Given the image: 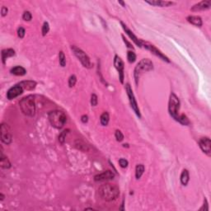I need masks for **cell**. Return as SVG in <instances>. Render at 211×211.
I'll return each mask as SVG.
<instances>
[{"instance_id": "cell-34", "label": "cell", "mask_w": 211, "mask_h": 211, "mask_svg": "<svg viewBox=\"0 0 211 211\" xmlns=\"http://www.w3.org/2000/svg\"><path fill=\"white\" fill-rule=\"evenodd\" d=\"M97 102H98V100H97V96L96 94H92L91 96V105L92 106H96L97 105Z\"/></svg>"}, {"instance_id": "cell-37", "label": "cell", "mask_w": 211, "mask_h": 211, "mask_svg": "<svg viewBox=\"0 0 211 211\" xmlns=\"http://www.w3.org/2000/svg\"><path fill=\"white\" fill-rule=\"evenodd\" d=\"M200 210H209V206H208V201L207 200L204 198V205L203 207L200 209Z\"/></svg>"}, {"instance_id": "cell-25", "label": "cell", "mask_w": 211, "mask_h": 211, "mask_svg": "<svg viewBox=\"0 0 211 211\" xmlns=\"http://www.w3.org/2000/svg\"><path fill=\"white\" fill-rule=\"evenodd\" d=\"M75 146H76V148H78V149H79V150L84 151V152H88V151H89V148H88V145L86 144H84L83 142L79 141V140H77V141L75 142Z\"/></svg>"}, {"instance_id": "cell-38", "label": "cell", "mask_w": 211, "mask_h": 211, "mask_svg": "<svg viewBox=\"0 0 211 211\" xmlns=\"http://www.w3.org/2000/svg\"><path fill=\"white\" fill-rule=\"evenodd\" d=\"M8 8L6 7H2V8H1V15H2V17H5L6 15L8 14Z\"/></svg>"}, {"instance_id": "cell-9", "label": "cell", "mask_w": 211, "mask_h": 211, "mask_svg": "<svg viewBox=\"0 0 211 211\" xmlns=\"http://www.w3.org/2000/svg\"><path fill=\"white\" fill-rule=\"evenodd\" d=\"M141 44L142 46H144V48H146L147 49H148L149 51L152 52V54H153L154 55L157 56L158 58H160L162 60L165 61V62H167V63H170L171 61L170 59H168V57H167L163 53H162V51H160L159 49H157L156 46H154L153 45L150 44V43L148 42H144V41H142L141 40Z\"/></svg>"}, {"instance_id": "cell-42", "label": "cell", "mask_w": 211, "mask_h": 211, "mask_svg": "<svg viewBox=\"0 0 211 211\" xmlns=\"http://www.w3.org/2000/svg\"><path fill=\"white\" fill-rule=\"evenodd\" d=\"M120 3V4H121L122 6H123V7H125V3L124 2H122V1H119V2H118Z\"/></svg>"}, {"instance_id": "cell-20", "label": "cell", "mask_w": 211, "mask_h": 211, "mask_svg": "<svg viewBox=\"0 0 211 211\" xmlns=\"http://www.w3.org/2000/svg\"><path fill=\"white\" fill-rule=\"evenodd\" d=\"M0 165L1 167L4 169H8L11 167V162L8 160V157H5L3 153V148L2 152H1V157H0Z\"/></svg>"}, {"instance_id": "cell-15", "label": "cell", "mask_w": 211, "mask_h": 211, "mask_svg": "<svg viewBox=\"0 0 211 211\" xmlns=\"http://www.w3.org/2000/svg\"><path fill=\"white\" fill-rule=\"evenodd\" d=\"M121 24L122 28H123V29H124V31H125V32H126V33L127 34V35H128L129 36H130V38L131 39V40H132L133 42L135 43V44L136 45H138L139 47H142L141 40H139V39H138L137 36H135V34L133 33V32H131V31H130V29H129V28H128V27H127V26H126V24H124V23H122V22H121Z\"/></svg>"}, {"instance_id": "cell-1", "label": "cell", "mask_w": 211, "mask_h": 211, "mask_svg": "<svg viewBox=\"0 0 211 211\" xmlns=\"http://www.w3.org/2000/svg\"><path fill=\"white\" fill-rule=\"evenodd\" d=\"M99 195L102 200L106 201H112L116 199L120 195V190L117 186L113 184L102 185L99 188Z\"/></svg>"}, {"instance_id": "cell-26", "label": "cell", "mask_w": 211, "mask_h": 211, "mask_svg": "<svg viewBox=\"0 0 211 211\" xmlns=\"http://www.w3.org/2000/svg\"><path fill=\"white\" fill-rule=\"evenodd\" d=\"M177 121L180 122L182 125H184V126H188L189 124H190V121H189V119L187 118V116L184 114L180 115Z\"/></svg>"}, {"instance_id": "cell-24", "label": "cell", "mask_w": 211, "mask_h": 211, "mask_svg": "<svg viewBox=\"0 0 211 211\" xmlns=\"http://www.w3.org/2000/svg\"><path fill=\"white\" fill-rule=\"evenodd\" d=\"M109 121H110V116L108 114V112H104L101 114V117H100V121L101 124L103 126H106L109 123Z\"/></svg>"}, {"instance_id": "cell-6", "label": "cell", "mask_w": 211, "mask_h": 211, "mask_svg": "<svg viewBox=\"0 0 211 211\" xmlns=\"http://www.w3.org/2000/svg\"><path fill=\"white\" fill-rule=\"evenodd\" d=\"M71 49H72V51L74 54V55L78 58V59H79V60L81 62L82 64L83 65V67L87 68V69H91V68H92V63H91L90 58L88 57V54L83 51V49H81L79 47H77L75 45H72V46H71Z\"/></svg>"}, {"instance_id": "cell-12", "label": "cell", "mask_w": 211, "mask_h": 211, "mask_svg": "<svg viewBox=\"0 0 211 211\" xmlns=\"http://www.w3.org/2000/svg\"><path fill=\"white\" fill-rule=\"evenodd\" d=\"M23 88L21 87L19 84L15 85L13 87H12L7 92V98L8 100H13V99L16 98L18 96H20L21 94H23Z\"/></svg>"}, {"instance_id": "cell-28", "label": "cell", "mask_w": 211, "mask_h": 211, "mask_svg": "<svg viewBox=\"0 0 211 211\" xmlns=\"http://www.w3.org/2000/svg\"><path fill=\"white\" fill-rule=\"evenodd\" d=\"M59 62L61 67H64L66 65V58H65V55L63 51H60L59 53Z\"/></svg>"}, {"instance_id": "cell-16", "label": "cell", "mask_w": 211, "mask_h": 211, "mask_svg": "<svg viewBox=\"0 0 211 211\" xmlns=\"http://www.w3.org/2000/svg\"><path fill=\"white\" fill-rule=\"evenodd\" d=\"M145 2L153 6H157V7H169L171 5L174 4L173 2H169V1H162V0H152V1H148L146 0Z\"/></svg>"}, {"instance_id": "cell-19", "label": "cell", "mask_w": 211, "mask_h": 211, "mask_svg": "<svg viewBox=\"0 0 211 211\" xmlns=\"http://www.w3.org/2000/svg\"><path fill=\"white\" fill-rule=\"evenodd\" d=\"M15 55V50L13 49H5L2 50V61L3 64H5L6 59L9 57H13Z\"/></svg>"}, {"instance_id": "cell-36", "label": "cell", "mask_w": 211, "mask_h": 211, "mask_svg": "<svg viewBox=\"0 0 211 211\" xmlns=\"http://www.w3.org/2000/svg\"><path fill=\"white\" fill-rule=\"evenodd\" d=\"M25 29L23 28V27H20L18 29V37H20V38H23L25 36Z\"/></svg>"}, {"instance_id": "cell-5", "label": "cell", "mask_w": 211, "mask_h": 211, "mask_svg": "<svg viewBox=\"0 0 211 211\" xmlns=\"http://www.w3.org/2000/svg\"><path fill=\"white\" fill-rule=\"evenodd\" d=\"M180 110V100L174 93H171L168 102V111L169 114L173 119L178 121L179 117Z\"/></svg>"}, {"instance_id": "cell-21", "label": "cell", "mask_w": 211, "mask_h": 211, "mask_svg": "<svg viewBox=\"0 0 211 211\" xmlns=\"http://www.w3.org/2000/svg\"><path fill=\"white\" fill-rule=\"evenodd\" d=\"M10 73L13 75H16V76H23L27 74V70L22 66H15L13 69H11Z\"/></svg>"}, {"instance_id": "cell-8", "label": "cell", "mask_w": 211, "mask_h": 211, "mask_svg": "<svg viewBox=\"0 0 211 211\" xmlns=\"http://www.w3.org/2000/svg\"><path fill=\"white\" fill-rule=\"evenodd\" d=\"M0 134H1V140L3 144H10L13 141L11 129L8 125L5 123H2L0 126Z\"/></svg>"}, {"instance_id": "cell-18", "label": "cell", "mask_w": 211, "mask_h": 211, "mask_svg": "<svg viewBox=\"0 0 211 211\" xmlns=\"http://www.w3.org/2000/svg\"><path fill=\"white\" fill-rule=\"evenodd\" d=\"M187 20L191 24L195 25L196 27H202L203 22L201 18L199 16H188L187 18Z\"/></svg>"}, {"instance_id": "cell-40", "label": "cell", "mask_w": 211, "mask_h": 211, "mask_svg": "<svg viewBox=\"0 0 211 211\" xmlns=\"http://www.w3.org/2000/svg\"><path fill=\"white\" fill-rule=\"evenodd\" d=\"M81 121L83 123H87L88 121V116L87 115H83L81 117Z\"/></svg>"}, {"instance_id": "cell-22", "label": "cell", "mask_w": 211, "mask_h": 211, "mask_svg": "<svg viewBox=\"0 0 211 211\" xmlns=\"http://www.w3.org/2000/svg\"><path fill=\"white\" fill-rule=\"evenodd\" d=\"M181 182L183 186H187L189 182V180H190V176H189V172L187 169H184L182 171V174H181Z\"/></svg>"}, {"instance_id": "cell-3", "label": "cell", "mask_w": 211, "mask_h": 211, "mask_svg": "<svg viewBox=\"0 0 211 211\" xmlns=\"http://www.w3.org/2000/svg\"><path fill=\"white\" fill-rule=\"evenodd\" d=\"M48 119L50 122L51 126L56 129L63 128L66 122H67V116L66 115L59 110L52 111L48 114Z\"/></svg>"}, {"instance_id": "cell-39", "label": "cell", "mask_w": 211, "mask_h": 211, "mask_svg": "<svg viewBox=\"0 0 211 211\" xmlns=\"http://www.w3.org/2000/svg\"><path fill=\"white\" fill-rule=\"evenodd\" d=\"M122 38H123V41H124V42L126 43V45H127V47L128 48H130V49H134V47H133V45H131V44H130V42H129L128 41H127V40H126V38H125V36H122Z\"/></svg>"}, {"instance_id": "cell-33", "label": "cell", "mask_w": 211, "mask_h": 211, "mask_svg": "<svg viewBox=\"0 0 211 211\" xmlns=\"http://www.w3.org/2000/svg\"><path fill=\"white\" fill-rule=\"evenodd\" d=\"M32 15L29 11H25L24 13H23V20L27 21V22H30V21L32 20Z\"/></svg>"}, {"instance_id": "cell-30", "label": "cell", "mask_w": 211, "mask_h": 211, "mask_svg": "<svg viewBox=\"0 0 211 211\" xmlns=\"http://www.w3.org/2000/svg\"><path fill=\"white\" fill-rule=\"evenodd\" d=\"M49 25L47 22H45L42 26V29H41V32H42V36H46V34L49 32Z\"/></svg>"}, {"instance_id": "cell-10", "label": "cell", "mask_w": 211, "mask_h": 211, "mask_svg": "<svg viewBox=\"0 0 211 211\" xmlns=\"http://www.w3.org/2000/svg\"><path fill=\"white\" fill-rule=\"evenodd\" d=\"M114 66L116 69V70L119 73V78L121 83H124V78H125V74H124V69H125V64L121 57L118 55H115L114 58Z\"/></svg>"}, {"instance_id": "cell-4", "label": "cell", "mask_w": 211, "mask_h": 211, "mask_svg": "<svg viewBox=\"0 0 211 211\" xmlns=\"http://www.w3.org/2000/svg\"><path fill=\"white\" fill-rule=\"evenodd\" d=\"M153 62L148 59H143L140 60L137 65L135 66V70H134V77H135V80L136 84H138L139 79L142 76V74L144 73L148 72L150 70H153Z\"/></svg>"}, {"instance_id": "cell-31", "label": "cell", "mask_w": 211, "mask_h": 211, "mask_svg": "<svg viewBox=\"0 0 211 211\" xmlns=\"http://www.w3.org/2000/svg\"><path fill=\"white\" fill-rule=\"evenodd\" d=\"M77 83V78L75 75H71L69 77V88H73L75 86Z\"/></svg>"}, {"instance_id": "cell-7", "label": "cell", "mask_w": 211, "mask_h": 211, "mask_svg": "<svg viewBox=\"0 0 211 211\" xmlns=\"http://www.w3.org/2000/svg\"><path fill=\"white\" fill-rule=\"evenodd\" d=\"M126 93H127V96L129 97V101H130V104L131 106V107L134 110V111L135 112L136 116H137L139 118H141V114H140V110H139V106H138L137 101L135 99V95H134V92H133V90L130 87V83H126Z\"/></svg>"}, {"instance_id": "cell-11", "label": "cell", "mask_w": 211, "mask_h": 211, "mask_svg": "<svg viewBox=\"0 0 211 211\" xmlns=\"http://www.w3.org/2000/svg\"><path fill=\"white\" fill-rule=\"evenodd\" d=\"M199 146L200 149L208 156L211 154V141L209 137H203L199 140Z\"/></svg>"}, {"instance_id": "cell-29", "label": "cell", "mask_w": 211, "mask_h": 211, "mask_svg": "<svg viewBox=\"0 0 211 211\" xmlns=\"http://www.w3.org/2000/svg\"><path fill=\"white\" fill-rule=\"evenodd\" d=\"M127 59L130 64L134 63L136 60V54L134 51H128L127 52Z\"/></svg>"}, {"instance_id": "cell-41", "label": "cell", "mask_w": 211, "mask_h": 211, "mask_svg": "<svg viewBox=\"0 0 211 211\" xmlns=\"http://www.w3.org/2000/svg\"><path fill=\"white\" fill-rule=\"evenodd\" d=\"M0 200H1V201L4 200V195L3 193H0Z\"/></svg>"}, {"instance_id": "cell-13", "label": "cell", "mask_w": 211, "mask_h": 211, "mask_svg": "<svg viewBox=\"0 0 211 211\" xmlns=\"http://www.w3.org/2000/svg\"><path fill=\"white\" fill-rule=\"evenodd\" d=\"M115 178V173L112 171L107 170L103 172L99 173L97 175L94 177L95 182H105V181H108V180H111Z\"/></svg>"}, {"instance_id": "cell-27", "label": "cell", "mask_w": 211, "mask_h": 211, "mask_svg": "<svg viewBox=\"0 0 211 211\" xmlns=\"http://www.w3.org/2000/svg\"><path fill=\"white\" fill-rule=\"evenodd\" d=\"M70 130H64L63 131V132L60 133V135H59V143L60 144H64L65 141V139H66V136H67V135L69 133Z\"/></svg>"}, {"instance_id": "cell-14", "label": "cell", "mask_w": 211, "mask_h": 211, "mask_svg": "<svg viewBox=\"0 0 211 211\" xmlns=\"http://www.w3.org/2000/svg\"><path fill=\"white\" fill-rule=\"evenodd\" d=\"M211 7V1L210 0H205V1H201V2L195 4L193 7L191 8V11L192 12H200L204 11V10H208Z\"/></svg>"}, {"instance_id": "cell-23", "label": "cell", "mask_w": 211, "mask_h": 211, "mask_svg": "<svg viewBox=\"0 0 211 211\" xmlns=\"http://www.w3.org/2000/svg\"><path fill=\"white\" fill-rule=\"evenodd\" d=\"M144 166L143 164H139L136 166V168H135V178L136 179H140L142 177V175L144 174Z\"/></svg>"}, {"instance_id": "cell-2", "label": "cell", "mask_w": 211, "mask_h": 211, "mask_svg": "<svg viewBox=\"0 0 211 211\" xmlns=\"http://www.w3.org/2000/svg\"><path fill=\"white\" fill-rule=\"evenodd\" d=\"M19 106L23 114L27 116H34L36 114V103L35 97L32 95H29L21 99L19 101Z\"/></svg>"}, {"instance_id": "cell-17", "label": "cell", "mask_w": 211, "mask_h": 211, "mask_svg": "<svg viewBox=\"0 0 211 211\" xmlns=\"http://www.w3.org/2000/svg\"><path fill=\"white\" fill-rule=\"evenodd\" d=\"M19 85L23 88V89L28 90V91H32L34 88H36V83L35 81H32V80H27V81H23L21 83H18Z\"/></svg>"}, {"instance_id": "cell-35", "label": "cell", "mask_w": 211, "mask_h": 211, "mask_svg": "<svg viewBox=\"0 0 211 211\" xmlns=\"http://www.w3.org/2000/svg\"><path fill=\"white\" fill-rule=\"evenodd\" d=\"M119 164L120 166L121 167H123V168H126V167H127V166H128V161L126 159H125V158H121V159L119 160Z\"/></svg>"}, {"instance_id": "cell-32", "label": "cell", "mask_w": 211, "mask_h": 211, "mask_svg": "<svg viewBox=\"0 0 211 211\" xmlns=\"http://www.w3.org/2000/svg\"><path fill=\"white\" fill-rule=\"evenodd\" d=\"M115 136H116V139L118 142H121L124 139V135L122 134V132L121 130H116V133H115Z\"/></svg>"}]
</instances>
